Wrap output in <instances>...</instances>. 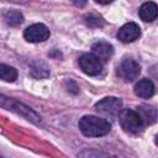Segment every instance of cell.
I'll list each match as a JSON object with an SVG mask.
<instances>
[{"instance_id": "1", "label": "cell", "mask_w": 158, "mask_h": 158, "mask_svg": "<svg viewBox=\"0 0 158 158\" xmlns=\"http://www.w3.org/2000/svg\"><path fill=\"white\" fill-rule=\"evenodd\" d=\"M79 130L86 137H101L110 132L111 125L106 118L86 115L79 120Z\"/></svg>"}, {"instance_id": "2", "label": "cell", "mask_w": 158, "mask_h": 158, "mask_svg": "<svg viewBox=\"0 0 158 158\" xmlns=\"http://www.w3.org/2000/svg\"><path fill=\"white\" fill-rule=\"evenodd\" d=\"M0 106L6 109V110L16 112L17 115L22 116L23 118H26V120H28V121H31V122H33L36 125H41L42 123V118L36 111H33L30 106L17 101V100H15L12 98H7V96L0 94Z\"/></svg>"}, {"instance_id": "3", "label": "cell", "mask_w": 158, "mask_h": 158, "mask_svg": "<svg viewBox=\"0 0 158 158\" xmlns=\"http://www.w3.org/2000/svg\"><path fill=\"white\" fill-rule=\"evenodd\" d=\"M118 120H120V125L122 126V128L131 133L141 132L144 126L139 115L131 109H122L121 112L118 114Z\"/></svg>"}, {"instance_id": "4", "label": "cell", "mask_w": 158, "mask_h": 158, "mask_svg": "<svg viewBox=\"0 0 158 158\" xmlns=\"http://www.w3.org/2000/svg\"><path fill=\"white\" fill-rule=\"evenodd\" d=\"M95 110L107 118H114L121 112L122 101L115 96H107L95 104Z\"/></svg>"}, {"instance_id": "5", "label": "cell", "mask_w": 158, "mask_h": 158, "mask_svg": "<svg viewBox=\"0 0 158 158\" xmlns=\"http://www.w3.org/2000/svg\"><path fill=\"white\" fill-rule=\"evenodd\" d=\"M49 35L51 33H49L48 27L43 23H33V25L28 26L23 32L25 40L28 42H32V43L43 42V41L48 40Z\"/></svg>"}, {"instance_id": "6", "label": "cell", "mask_w": 158, "mask_h": 158, "mask_svg": "<svg viewBox=\"0 0 158 158\" xmlns=\"http://www.w3.org/2000/svg\"><path fill=\"white\" fill-rule=\"evenodd\" d=\"M139 73H141V67H139V64L135 59H132V58H125L120 63L118 74H120V77L123 80L132 81V80H135L139 75Z\"/></svg>"}, {"instance_id": "7", "label": "cell", "mask_w": 158, "mask_h": 158, "mask_svg": "<svg viewBox=\"0 0 158 158\" xmlns=\"http://www.w3.org/2000/svg\"><path fill=\"white\" fill-rule=\"evenodd\" d=\"M79 67L88 75H98L102 69V63L93 53H84L79 58Z\"/></svg>"}, {"instance_id": "8", "label": "cell", "mask_w": 158, "mask_h": 158, "mask_svg": "<svg viewBox=\"0 0 158 158\" xmlns=\"http://www.w3.org/2000/svg\"><path fill=\"white\" fill-rule=\"evenodd\" d=\"M141 36V28L136 22H127L125 23L117 32V38L123 43H130Z\"/></svg>"}, {"instance_id": "9", "label": "cell", "mask_w": 158, "mask_h": 158, "mask_svg": "<svg viewBox=\"0 0 158 158\" xmlns=\"http://www.w3.org/2000/svg\"><path fill=\"white\" fill-rule=\"evenodd\" d=\"M91 49H93V54L101 63L109 60L112 57V54H114V47L110 43L104 42V41H99V42L94 43L93 47H91Z\"/></svg>"}, {"instance_id": "10", "label": "cell", "mask_w": 158, "mask_h": 158, "mask_svg": "<svg viewBox=\"0 0 158 158\" xmlns=\"http://www.w3.org/2000/svg\"><path fill=\"white\" fill-rule=\"evenodd\" d=\"M135 94L142 99H149L154 94V84L151 79H141L135 85Z\"/></svg>"}, {"instance_id": "11", "label": "cell", "mask_w": 158, "mask_h": 158, "mask_svg": "<svg viewBox=\"0 0 158 158\" xmlns=\"http://www.w3.org/2000/svg\"><path fill=\"white\" fill-rule=\"evenodd\" d=\"M138 15L141 20L146 22H153L157 19V4L153 1H148L141 5L138 10Z\"/></svg>"}, {"instance_id": "12", "label": "cell", "mask_w": 158, "mask_h": 158, "mask_svg": "<svg viewBox=\"0 0 158 158\" xmlns=\"http://www.w3.org/2000/svg\"><path fill=\"white\" fill-rule=\"evenodd\" d=\"M136 112L139 115L143 125H151V123L156 122L157 112L153 106H139Z\"/></svg>"}, {"instance_id": "13", "label": "cell", "mask_w": 158, "mask_h": 158, "mask_svg": "<svg viewBox=\"0 0 158 158\" xmlns=\"http://www.w3.org/2000/svg\"><path fill=\"white\" fill-rule=\"evenodd\" d=\"M0 79L12 83L17 79V70L14 67H10L6 64H0Z\"/></svg>"}, {"instance_id": "14", "label": "cell", "mask_w": 158, "mask_h": 158, "mask_svg": "<svg viewBox=\"0 0 158 158\" xmlns=\"http://www.w3.org/2000/svg\"><path fill=\"white\" fill-rule=\"evenodd\" d=\"M4 19H5L6 23L10 25V26H17L23 21L22 14L17 10H7L4 14Z\"/></svg>"}, {"instance_id": "15", "label": "cell", "mask_w": 158, "mask_h": 158, "mask_svg": "<svg viewBox=\"0 0 158 158\" xmlns=\"http://www.w3.org/2000/svg\"><path fill=\"white\" fill-rule=\"evenodd\" d=\"M31 68H32L31 69V73L36 78H46V77L49 75L48 68L42 62H35V63H32V67Z\"/></svg>"}, {"instance_id": "16", "label": "cell", "mask_w": 158, "mask_h": 158, "mask_svg": "<svg viewBox=\"0 0 158 158\" xmlns=\"http://www.w3.org/2000/svg\"><path fill=\"white\" fill-rule=\"evenodd\" d=\"M84 21L88 26H91V27H101L104 25V21L100 16H96V15H93V14H89L84 17Z\"/></svg>"}, {"instance_id": "17", "label": "cell", "mask_w": 158, "mask_h": 158, "mask_svg": "<svg viewBox=\"0 0 158 158\" xmlns=\"http://www.w3.org/2000/svg\"><path fill=\"white\" fill-rule=\"evenodd\" d=\"M79 158H115L112 156H109L102 152H96V151H84L79 154Z\"/></svg>"}]
</instances>
